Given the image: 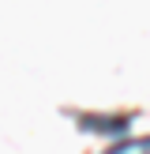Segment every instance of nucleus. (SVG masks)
I'll return each mask as SVG.
<instances>
[{
	"label": "nucleus",
	"mask_w": 150,
	"mask_h": 154,
	"mask_svg": "<svg viewBox=\"0 0 150 154\" xmlns=\"http://www.w3.org/2000/svg\"><path fill=\"white\" fill-rule=\"evenodd\" d=\"M105 154H150V139H128V143H120V147H112Z\"/></svg>",
	"instance_id": "f257e3e1"
}]
</instances>
